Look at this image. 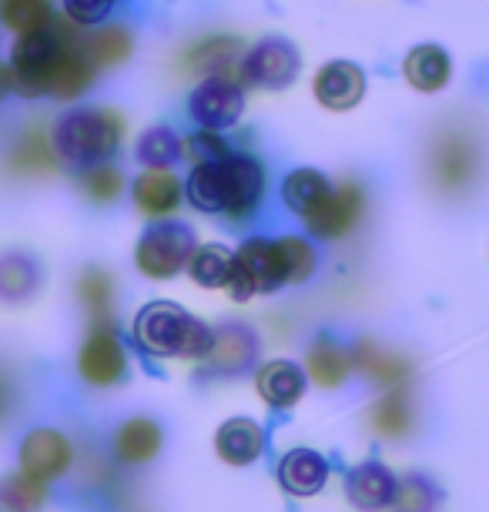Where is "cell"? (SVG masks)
<instances>
[{"instance_id": "37", "label": "cell", "mask_w": 489, "mask_h": 512, "mask_svg": "<svg viewBox=\"0 0 489 512\" xmlns=\"http://www.w3.org/2000/svg\"><path fill=\"white\" fill-rule=\"evenodd\" d=\"M181 158V138L171 128H151L138 141V161L148 168H168Z\"/></svg>"}, {"instance_id": "11", "label": "cell", "mask_w": 489, "mask_h": 512, "mask_svg": "<svg viewBox=\"0 0 489 512\" xmlns=\"http://www.w3.org/2000/svg\"><path fill=\"white\" fill-rule=\"evenodd\" d=\"M71 466V442L54 429H37L21 446V472L37 482H51L64 476Z\"/></svg>"}, {"instance_id": "38", "label": "cell", "mask_w": 489, "mask_h": 512, "mask_svg": "<svg viewBox=\"0 0 489 512\" xmlns=\"http://www.w3.org/2000/svg\"><path fill=\"white\" fill-rule=\"evenodd\" d=\"M121 188H124L121 171L118 168H108V164H98V168H91L88 175L81 178L84 198L94 201V205H111V201L121 195Z\"/></svg>"}, {"instance_id": "9", "label": "cell", "mask_w": 489, "mask_h": 512, "mask_svg": "<svg viewBox=\"0 0 489 512\" xmlns=\"http://www.w3.org/2000/svg\"><path fill=\"white\" fill-rule=\"evenodd\" d=\"M225 175H228L225 215L232 221L252 218L265 195V168L252 154H225Z\"/></svg>"}, {"instance_id": "18", "label": "cell", "mask_w": 489, "mask_h": 512, "mask_svg": "<svg viewBox=\"0 0 489 512\" xmlns=\"http://www.w3.org/2000/svg\"><path fill=\"white\" fill-rule=\"evenodd\" d=\"M188 201L205 215H225L228 208V175H225V158L195 164L188 185H185Z\"/></svg>"}, {"instance_id": "4", "label": "cell", "mask_w": 489, "mask_h": 512, "mask_svg": "<svg viewBox=\"0 0 489 512\" xmlns=\"http://www.w3.org/2000/svg\"><path fill=\"white\" fill-rule=\"evenodd\" d=\"M282 268H278L275 241L268 238H252L232 255V275H228V292L238 302L252 295H268L275 288H282Z\"/></svg>"}, {"instance_id": "43", "label": "cell", "mask_w": 489, "mask_h": 512, "mask_svg": "<svg viewBox=\"0 0 489 512\" xmlns=\"http://www.w3.org/2000/svg\"><path fill=\"white\" fill-rule=\"evenodd\" d=\"M7 405H11V389H7V382L0 379V419H4Z\"/></svg>"}, {"instance_id": "12", "label": "cell", "mask_w": 489, "mask_h": 512, "mask_svg": "<svg viewBox=\"0 0 489 512\" xmlns=\"http://www.w3.org/2000/svg\"><path fill=\"white\" fill-rule=\"evenodd\" d=\"M312 91L322 108L349 111V108H356L362 101V94H366V74L352 61H332L315 74Z\"/></svg>"}, {"instance_id": "24", "label": "cell", "mask_w": 489, "mask_h": 512, "mask_svg": "<svg viewBox=\"0 0 489 512\" xmlns=\"http://www.w3.org/2000/svg\"><path fill=\"white\" fill-rule=\"evenodd\" d=\"M449 74H453V64H449V54L436 44H423L412 47L406 57V81L416 91L423 94H436L446 88Z\"/></svg>"}, {"instance_id": "28", "label": "cell", "mask_w": 489, "mask_h": 512, "mask_svg": "<svg viewBox=\"0 0 489 512\" xmlns=\"http://www.w3.org/2000/svg\"><path fill=\"white\" fill-rule=\"evenodd\" d=\"M275 255H278V268H282V282L285 285H299L309 282L315 272V248L305 238L285 235L275 241Z\"/></svg>"}, {"instance_id": "15", "label": "cell", "mask_w": 489, "mask_h": 512, "mask_svg": "<svg viewBox=\"0 0 489 512\" xmlns=\"http://www.w3.org/2000/svg\"><path fill=\"white\" fill-rule=\"evenodd\" d=\"M255 355H258L255 332L232 322L212 335V349H208L205 359H212L215 369H222V372H242L255 362Z\"/></svg>"}, {"instance_id": "22", "label": "cell", "mask_w": 489, "mask_h": 512, "mask_svg": "<svg viewBox=\"0 0 489 512\" xmlns=\"http://www.w3.org/2000/svg\"><path fill=\"white\" fill-rule=\"evenodd\" d=\"M178 201H181V181L165 168H151L134 181V205L151 218L171 215L178 208Z\"/></svg>"}, {"instance_id": "6", "label": "cell", "mask_w": 489, "mask_h": 512, "mask_svg": "<svg viewBox=\"0 0 489 512\" xmlns=\"http://www.w3.org/2000/svg\"><path fill=\"white\" fill-rule=\"evenodd\" d=\"M242 104H245L242 88H238L232 77L215 74L195 88L188 101V111L201 131H225L242 118Z\"/></svg>"}, {"instance_id": "33", "label": "cell", "mask_w": 489, "mask_h": 512, "mask_svg": "<svg viewBox=\"0 0 489 512\" xmlns=\"http://www.w3.org/2000/svg\"><path fill=\"white\" fill-rule=\"evenodd\" d=\"M0 21L17 34H31L51 27V0H4Z\"/></svg>"}, {"instance_id": "30", "label": "cell", "mask_w": 489, "mask_h": 512, "mask_svg": "<svg viewBox=\"0 0 489 512\" xmlns=\"http://www.w3.org/2000/svg\"><path fill=\"white\" fill-rule=\"evenodd\" d=\"M44 499V482L24 476V472L0 479V512H41Z\"/></svg>"}, {"instance_id": "40", "label": "cell", "mask_w": 489, "mask_h": 512, "mask_svg": "<svg viewBox=\"0 0 489 512\" xmlns=\"http://www.w3.org/2000/svg\"><path fill=\"white\" fill-rule=\"evenodd\" d=\"M181 151H188V158L195 161V164H208V161H222L228 148H225V141L218 138L215 131H201L195 134V138H188V141H181Z\"/></svg>"}, {"instance_id": "14", "label": "cell", "mask_w": 489, "mask_h": 512, "mask_svg": "<svg viewBox=\"0 0 489 512\" xmlns=\"http://www.w3.org/2000/svg\"><path fill=\"white\" fill-rule=\"evenodd\" d=\"M392 489H396V479L386 466L379 462H362L349 472L345 479V492H349V502L362 512H376L386 509L392 499Z\"/></svg>"}, {"instance_id": "1", "label": "cell", "mask_w": 489, "mask_h": 512, "mask_svg": "<svg viewBox=\"0 0 489 512\" xmlns=\"http://www.w3.org/2000/svg\"><path fill=\"white\" fill-rule=\"evenodd\" d=\"M212 328L188 315L175 302H151L134 318V342L148 355H178V359H205L212 349Z\"/></svg>"}, {"instance_id": "20", "label": "cell", "mask_w": 489, "mask_h": 512, "mask_svg": "<svg viewBox=\"0 0 489 512\" xmlns=\"http://www.w3.org/2000/svg\"><path fill=\"white\" fill-rule=\"evenodd\" d=\"M94 81V64L84 57L81 47H61L54 61V71L47 77V94L61 101H74L78 94L88 91V84Z\"/></svg>"}, {"instance_id": "16", "label": "cell", "mask_w": 489, "mask_h": 512, "mask_svg": "<svg viewBox=\"0 0 489 512\" xmlns=\"http://www.w3.org/2000/svg\"><path fill=\"white\" fill-rule=\"evenodd\" d=\"M161 425L155 419H128L114 432V452L124 466H145L161 452Z\"/></svg>"}, {"instance_id": "32", "label": "cell", "mask_w": 489, "mask_h": 512, "mask_svg": "<svg viewBox=\"0 0 489 512\" xmlns=\"http://www.w3.org/2000/svg\"><path fill=\"white\" fill-rule=\"evenodd\" d=\"M389 506H392V512H436L439 489H436V482H429L426 476H409V479L396 482Z\"/></svg>"}, {"instance_id": "10", "label": "cell", "mask_w": 489, "mask_h": 512, "mask_svg": "<svg viewBox=\"0 0 489 512\" xmlns=\"http://www.w3.org/2000/svg\"><path fill=\"white\" fill-rule=\"evenodd\" d=\"M362 205H366V198H362V188L352 185V181H345V185L329 188L325 201L305 221H309L312 235H319V238H342L345 231L356 228V221L362 215Z\"/></svg>"}, {"instance_id": "31", "label": "cell", "mask_w": 489, "mask_h": 512, "mask_svg": "<svg viewBox=\"0 0 489 512\" xmlns=\"http://www.w3.org/2000/svg\"><path fill=\"white\" fill-rule=\"evenodd\" d=\"M37 292V265L24 255L0 258V298L7 302H24Z\"/></svg>"}, {"instance_id": "42", "label": "cell", "mask_w": 489, "mask_h": 512, "mask_svg": "<svg viewBox=\"0 0 489 512\" xmlns=\"http://www.w3.org/2000/svg\"><path fill=\"white\" fill-rule=\"evenodd\" d=\"M11 88H14V74H11V67L0 61V101H4L7 94H11Z\"/></svg>"}, {"instance_id": "36", "label": "cell", "mask_w": 489, "mask_h": 512, "mask_svg": "<svg viewBox=\"0 0 489 512\" xmlns=\"http://www.w3.org/2000/svg\"><path fill=\"white\" fill-rule=\"evenodd\" d=\"M14 168V175H41V171H54V148L41 138V131L27 134V138L17 144L11 161H7Z\"/></svg>"}, {"instance_id": "21", "label": "cell", "mask_w": 489, "mask_h": 512, "mask_svg": "<svg viewBox=\"0 0 489 512\" xmlns=\"http://www.w3.org/2000/svg\"><path fill=\"white\" fill-rule=\"evenodd\" d=\"M325 476H329V466L312 449H292L278 462V479L292 496H315L325 486Z\"/></svg>"}, {"instance_id": "7", "label": "cell", "mask_w": 489, "mask_h": 512, "mask_svg": "<svg viewBox=\"0 0 489 512\" xmlns=\"http://www.w3.org/2000/svg\"><path fill=\"white\" fill-rule=\"evenodd\" d=\"M295 74H299V51L282 37H268V41L255 44L242 61V77L255 88L282 91L295 81Z\"/></svg>"}, {"instance_id": "27", "label": "cell", "mask_w": 489, "mask_h": 512, "mask_svg": "<svg viewBox=\"0 0 489 512\" xmlns=\"http://www.w3.org/2000/svg\"><path fill=\"white\" fill-rule=\"evenodd\" d=\"M305 365H309V375L315 379V385H322V389H339L345 382V375H349V355L335 342H329V338H319V342L312 345Z\"/></svg>"}, {"instance_id": "5", "label": "cell", "mask_w": 489, "mask_h": 512, "mask_svg": "<svg viewBox=\"0 0 489 512\" xmlns=\"http://www.w3.org/2000/svg\"><path fill=\"white\" fill-rule=\"evenodd\" d=\"M61 47L64 41L51 27L21 34V41L14 44V54H11V74L21 94H27V98L47 94V77L54 71V61H57V54H61Z\"/></svg>"}, {"instance_id": "3", "label": "cell", "mask_w": 489, "mask_h": 512, "mask_svg": "<svg viewBox=\"0 0 489 512\" xmlns=\"http://www.w3.org/2000/svg\"><path fill=\"white\" fill-rule=\"evenodd\" d=\"M191 251H195L191 228L181 225V221H161V225H151L138 238V245H134V265H138L141 275L165 282V278H175L188 265Z\"/></svg>"}, {"instance_id": "25", "label": "cell", "mask_w": 489, "mask_h": 512, "mask_svg": "<svg viewBox=\"0 0 489 512\" xmlns=\"http://www.w3.org/2000/svg\"><path fill=\"white\" fill-rule=\"evenodd\" d=\"M329 178L315 168H295L289 178L282 181V198L289 211H295L299 218H309L315 208L322 205L325 195H329Z\"/></svg>"}, {"instance_id": "13", "label": "cell", "mask_w": 489, "mask_h": 512, "mask_svg": "<svg viewBox=\"0 0 489 512\" xmlns=\"http://www.w3.org/2000/svg\"><path fill=\"white\" fill-rule=\"evenodd\" d=\"M476 171V154L463 134H446L443 141L433 148V178L439 188L459 191L469 185Z\"/></svg>"}, {"instance_id": "34", "label": "cell", "mask_w": 489, "mask_h": 512, "mask_svg": "<svg viewBox=\"0 0 489 512\" xmlns=\"http://www.w3.org/2000/svg\"><path fill=\"white\" fill-rule=\"evenodd\" d=\"M78 298H81V305L98 318V325H108L111 305H114V282H111L108 272H101V268H88L78 282Z\"/></svg>"}, {"instance_id": "35", "label": "cell", "mask_w": 489, "mask_h": 512, "mask_svg": "<svg viewBox=\"0 0 489 512\" xmlns=\"http://www.w3.org/2000/svg\"><path fill=\"white\" fill-rule=\"evenodd\" d=\"M84 57L94 64V67H114L121 61H128L131 54V37L124 27H108V31L94 34L88 44L81 47Z\"/></svg>"}, {"instance_id": "29", "label": "cell", "mask_w": 489, "mask_h": 512, "mask_svg": "<svg viewBox=\"0 0 489 512\" xmlns=\"http://www.w3.org/2000/svg\"><path fill=\"white\" fill-rule=\"evenodd\" d=\"M188 272L201 288H225L228 275H232V251L222 245H205L191 251Z\"/></svg>"}, {"instance_id": "8", "label": "cell", "mask_w": 489, "mask_h": 512, "mask_svg": "<svg viewBox=\"0 0 489 512\" xmlns=\"http://www.w3.org/2000/svg\"><path fill=\"white\" fill-rule=\"evenodd\" d=\"M124 369H128V359H124L118 335H114L108 325H98L81 345V355H78L81 379L94 385V389H108V385L121 382Z\"/></svg>"}, {"instance_id": "39", "label": "cell", "mask_w": 489, "mask_h": 512, "mask_svg": "<svg viewBox=\"0 0 489 512\" xmlns=\"http://www.w3.org/2000/svg\"><path fill=\"white\" fill-rule=\"evenodd\" d=\"M235 54H238V41H232V37H212V41L195 47V54H191V67L205 71V67L235 64ZM222 77H228L225 67H222Z\"/></svg>"}, {"instance_id": "17", "label": "cell", "mask_w": 489, "mask_h": 512, "mask_svg": "<svg viewBox=\"0 0 489 512\" xmlns=\"http://www.w3.org/2000/svg\"><path fill=\"white\" fill-rule=\"evenodd\" d=\"M258 395L272 405V409H292L305 392V375L292 362H265L255 375Z\"/></svg>"}, {"instance_id": "2", "label": "cell", "mask_w": 489, "mask_h": 512, "mask_svg": "<svg viewBox=\"0 0 489 512\" xmlns=\"http://www.w3.org/2000/svg\"><path fill=\"white\" fill-rule=\"evenodd\" d=\"M121 141V121L118 114L104 108H84L71 111L57 121L54 128V154H61L74 168H88V164H101L108 154L118 148Z\"/></svg>"}, {"instance_id": "23", "label": "cell", "mask_w": 489, "mask_h": 512, "mask_svg": "<svg viewBox=\"0 0 489 512\" xmlns=\"http://www.w3.org/2000/svg\"><path fill=\"white\" fill-rule=\"evenodd\" d=\"M352 362H356L372 382L386 385V389H402V385L412 379V362L409 359L379 349V345L369 342V338H362V342L356 345V355H352Z\"/></svg>"}, {"instance_id": "41", "label": "cell", "mask_w": 489, "mask_h": 512, "mask_svg": "<svg viewBox=\"0 0 489 512\" xmlns=\"http://www.w3.org/2000/svg\"><path fill=\"white\" fill-rule=\"evenodd\" d=\"M64 14L71 17L74 24L94 27L111 14V0H64Z\"/></svg>"}, {"instance_id": "26", "label": "cell", "mask_w": 489, "mask_h": 512, "mask_svg": "<svg viewBox=\"0 0 489 512\" xmlns=\"http://www.w3.org/2000/svg\"><path fill=\"white\" fill-rule=\"evenodd\" d=\"M369 422H372V432L382 436V439H406L412 432V425H416L406 392L392 389L389 395H382V399L372 405Z\"/></svg>"}, {"instance_id": "19", "label": "cell", "mask_w": 489, "mask_h": 512, "mask_svg": "<svg viewBox=\"0 0 489 512\" xmlns=\"http://www.w3.org/2000/svg\"><path fill=\"white\" fill-rule=\"evenodd\" d=\"M262 446H265V432L262 425L252 422V419H232L218 429L215 436V449L228 466H248L262 456Z\"/></svg>"}]
</instances>
